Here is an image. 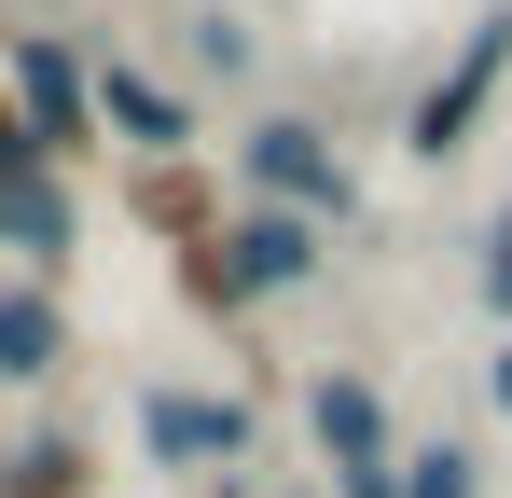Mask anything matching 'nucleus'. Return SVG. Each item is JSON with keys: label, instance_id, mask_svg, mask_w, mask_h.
<instances>
[{"label": "nucleus", "instance_id": "nucleus-1", "mask_svg": "<svg viewBox=\"0 0 512 498\" xmlns=\"http://www.w3.org/2000/svg\"><path fill=\"white\" fill-rule=\"evenodd\" d=\"M222 166H236L250 208H291V222H319V236L360 222V166H346V139L319 111H250V125L222 139Z\"/></svg>", "mask_w": 512, "mask_h": 498}, {"label": "nucleus", "instance_id": "nucleus-2", "mask_svg": "<svg viewBox=\"0 0 512 498\" xmlns=\"http://www.w3.org/2000/svg\"><path fill=\"white\" fill-rule=\"evenodd\" d=\"M499 97H512V0H471V28L443 42V70L402 97V153H416V166H457L485 125H499Z\"/></svg>", "mask_w": 512, "mask_h": 498}, {"label": "nucleus", "instance_id": "nucleus-3", "mask_svg": "<svg viewBox=\"0 0 512 498\" xmlns=\"http://www.w3.org/2000/svg\"><path fill=\"white\" fill-rule=\"evenodd\" d=\"M125 429H139V457H153L167 485H222V471L263 457V402L250 388H194V374H153V388L125 402Z\"/></svg>", "mask_w": 512, "mask_h": 498}, {"label": "nucleus", "instance_id": "nucleus-4", "mask_svg": "<svg viewBox=\"0 0 512 498\" xmlns=\"http://www.w3.org/2000/svg\"><path fill=\"white\" fill-rule=\"evenodd\" d=\"M305 457H319V498H402V415L360 360L305 374Z\"/></svg>", "mask_w": 512, "mask_h": 498}, {"label": "nucleus", "instance_id": "nucleus-5", "mask_svg": "<svg viewBox=\"0 0 512 498\" xmlns=\"http://www.w3.org/2000/svg\"><path fill=\"white\" fill-rule=\"evenodd\" d=\"M0 111L28 125L42 166H70V180L97 166V83H84V42L70 28H0Z\"/></svg>", "mask_w": 512, "mask_h": 498}, {"label": "nucleus", "instance_id": "nucleus-6", "mask_svg": "<svg viewBox=\"0 0 512 498\" xmlns=\"http://www.w3.org/2000/svg\"><path fill=\"white\" fill-rule=\"evenodd\" d=\"M84 83H97V139H111L125 166H194V97H180L153 56L84 42Z\"/></svg>", "mask_w": 512, "mask_h": 498}, {"label": "nucleus", "instance_id": "nucleus-7", "mask_svg": "<svg viewBox=\"0 0 512 498\" xmlns=\"http://www.w3.org/2000/svg\"><path fill=\"white\" fill-rule=\"evenodd\" d=\"M70 263H84V180L70 166H0V277H42V291H70Z\"/></svg>", "mask_w": 512, "mask_h": 498}, {"label": "nucleus", "instance_id": "nucleus-8", "mask_svg": "<svg viewBox=\"0 0 512 498\" xmlns=\"http://www.w3.org/2000/svg\"><path fill=\"white\" fill-rule=\"evenodd\" d=\"M222 277H236V305H291V291H319V277H333V236H319V222H291V208H250V194H236V208H222Z\"/></svg>", "mask_w": 512, "mask_h": 498}, {"label": "nucleus", "instance_id": "nucleus-9", "mask_svg": "<svg viewBox=\"0 0 512 498\" xmlns=\"http://www.w3.org/2000/svg\"><path fill=\"white\" fill-rule=\"evenodd\" d=\"M84 360V319H70V291H42V277H0V388H56Z\"/></svg>", "mask_w": 512, "mask_h": 498}, {"label": "nucleus", "instance_id": "nucleus-10", "mask_svg": "<svg viewBox=\"0 0 512 498\" xmlns=\"http://www.w3.org/2000/svg\"><path fill=\"white\" fill-rule=\"evenodd\" d=\"M222 208H236V194H222L208 166H125V222L167 236V249H208V236H222Z\"/></svg>", "mask_w": 512, "mask_h": 498}, {"label": "nucleus", "instance_id": "nucleus-11", "mask_svg": "<svg viewBox=\"0 0 512 498\" xmlns=\"http://www.w3.org/2000/svg\"><path fill=\"white\" fill-rule=\"evenodd\" d=\"M0 498H97V443L70 429V415L0 429Z\"/></svg>", "mask_w": 512, "mask_h": 498}, {"label": "nucleus", "instance_id": "nucleus-12", "mask_svg": "<svg viewBox=\"0 0 512 498\" xmlns=\"http://www.w3.org/2000/svg\"><path fill=\"white\" fill-rule=\"evenodd\" d=\"M180 42H194V70H208V83H250V70H263V28L236 14V0H194Z\"/></svg>", "mask_w": 512, "mask_h": 498}, {"label": "nucleus", "instance_id": "nucleus-13", "mask_svg": "<svg viewBox=\"0 0 512 498\" xmlns=\"http://www.w3.org/2000/svg\"><path fill=\"white\" fill-rule=\"evenodd\" d=\"M402 498H485V457L429 429V443H402Z\"/></svg>", "mask_w": 512, "mask_h": 498}, {"label": "nucleus", "instance_id": "nucleus-14", "mask_svg": "<svg viewBox=\"0 0 512 498\" xmlns=\"http://www.w3.org/2000/svg\"><path fill=\"white\" fill-rule=\"evenodd\" d=\"M167 277H180V305H194L208 332H236V319H250V305H236V277H222V249H167Z\"/></svg>", "mask_w": 512, "mask_h": 498}, {"label": "nucleus", "instance_id": "nucleus-15", "mask_svg": "<svg viewBox=\"0 0 512 498\" xmlns=\"http://www.w3.org/2000/svg\"><path fill=\"white\" fill-rule=\"evenodd\" d=\"M471 291H485V319L512 332V194H499V222H485V249H471Z\"/></svg>", "mask_w": 512, "mask_h": 498}, {"label": "nucleus", "instance_id": "nucleus-16", "mask_svg": "<svg viewBox=\"0 0 512 498\" xmlns=\"http://www.w3.org/2000/svg\"><path fill=\"white\" fill-rule=\"evenodd\" d=\"M485 402H499V415H512V332H499V360H485Z\"/></svg>", "mask_w": 512, "mask_h": 498}, {"label": "nucleus", "instance_id": "nucleus-17", "mask_svg": "<svg viewBox=\"0 0 512 498\" xmlns=\"http://www.w3.org/2000/svg\"><path fill=\"white\" fill-rule=\"evenodd\" d=\"M0 166H28V125H14V111H0Z\"/></svg>", "mask_w": 512, "mask_h": 498}, {"label": "nucleus", "instance_id": "nucleus-18", "mask_svg": "<svg viewBox=\"0 0 512 498\" xmlns=\"http://www.w3.org/2000/svg\"><path fill=\"white\" fill-rule=\"evenodd\" d=\"M194 498H263V485H250V471H222V485H194Z\"/></svg>", "mask_w": 512, "mask_h": 498}]
</instances>
